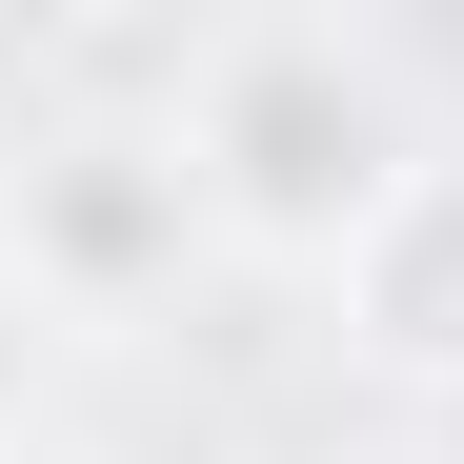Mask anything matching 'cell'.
Returning <instances> with one entry per match:
<instances>
[{"instance_id":"3","label":"cell","mask_w":464,"mask_h":464,"mask_svg":"<svg viewBox=\"0 0 464 464\" xmlns=\"http://www.w3.org/2000/svg\"><path fill=\"white\" fill-rule=\"evenodd\" d=\"M324 303H343V343H363L383 383L464 404V141H424V162L383 182V222L324 263Z\"/></svg>"},{"instance_id":"5","label":"cell","mask_w":464,"mask_h":464,"mask_svg":"<svg viewBox=\"0 0 464 464\" xmlns=\"http://www.w3.org/2000/svg\"><path fill=\"white\" fill-rule=\"evenodd\" d=\"M444 444H464V404H444Z\"/></svg>"},{"instance_id":"4","label":"cell","mask_w":464,"mask_h":464,"mask_svg":"<svg viewBox=\"0 0 464 464\" xmlns=\"http://www.w3.org/2000/svg\"><path fill=\"white\" fill-rule=\"evenodd\" d=\"M41 363H61V324H41V283L0 263V464H21V424H41Z\"/></svg>"},{"instance_id":"2","label":"cell","mask_w":464,"mask_h":464,"mask_svg":"<svg viewBox=\"0 0 464 464\" xmlns=\"http://www.w3.org/2000/svg\"><path fill=\"white\" fill-rule=\"evenodd\" d=\"M0 263L41 283L61 343H102V324H141V303H182V283L222 263L182 121H162V102H61V121H21V162H0Z\"/></svg>"},{"instance_id":"1","label":"cell","mask_w":464,"mask_h":464,"mask_svg":"<svg viewBox=\"0 0 464 464\" xmlns=\"http://www.w3.org/2000/svg\"><path fill=\"white\" fill-rule=\"evenodd\" d=\"M182 162H202V222H222V263H283V283H324L383 182L424 162V121L404 82H383V41L363 21H182Z\"/></svg>"}]
</instances>
